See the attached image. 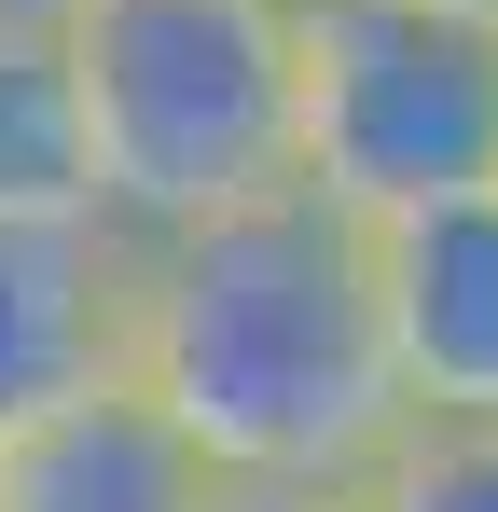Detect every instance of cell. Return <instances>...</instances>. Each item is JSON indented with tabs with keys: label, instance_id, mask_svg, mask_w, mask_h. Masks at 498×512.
<instances>
[{
	"label": "cell",
	"instance_id": "277c9868",
	"mask_svg": "<svg viewBox=\"0 0 498 512\" xmlns=\"http://www.w3.org/2000/svg\"><path fill=\"white\" fill-rule=\"evenodd\" d=\"M139 333V236L111 208H0V443L111 388Z\"/></svg>",
	"mask_w": 498,
	"mask_h": 512
},
{
	"label": "cell",
	"instance_id": "5b68a950",
	"mask_svg": "<svg viewBox=\"0 0 498 512\" xmlns=\"http://www.w3.org/2000/svg\"><path fill=\"white\" fill-rule=\"evenodd\" d=\"M374 319L402 416H498V180L374 222Z\"/></svg>",
	"mask_w": 498,
	"mask_h": 512
},
{
	"label": "cell",
	"instance_id": "30bf717a",
	"mask_svg": "<svg viewBox=\"0 0 498 512\" xmlns=\"http://www.w3.org/2000/svg\"><path fill=\"white\" fill-rule=\"evenodd\" d=\"M443 14H471V28H498V0H443Z\"/></svg>",
	"mask_w": 498,
	"mask_h": 512
},
{
	"label": "cell",
	"instance_id": "3957f363",
	"mask_svg": "<svg viewBox=\"0 0 498 512\" xmlns=\"http://www.w3.org/2000/svg\"><path fill=\"white\" fill-rule=\"evenodd\" d=\"M291 167L360 222L485 194L498 28L443 14V0H305L291 14Z\"/></svg>",
	"mask_w": 498,
	"mask_h": 512
},
{
	"label": "cell",
	"instance_id": "8fae6325",
	"mask_svg": "<svg viewBox=\"0 0 498 512\" xmlns=\"http://www.w3.org/2000/svg\"><path fill=\"white\" fill-rule=\"evenodd\" d=\"M291 14H305V0H291Z\"/></svg>",
	"mask_w": 498,
	"mask_h": 512
},
{
	"label": "cell",
	"instance_id": "9c48e42d",
	"mask_svg": "<svg viewBox=\"0 0 498 512\" xmlns=\"http://www.w3.org/2000/svg\"><path fill=\"white\" fill-rule=\"evenodd\" d=\"M208 512H360V485H319V471H222Z\"/></svg>",
	"mask_w": 498,
	"mask_h": 512
},
{
	"label": "cell",
	"instance_id": "52a82bcc",
	"mask_svg": "<svg viewBox=\"0 0 498 512\" xmlns=\"http://www.w3.org/2000/svg\"><path fill=\"white\" fill-rule=\"evenodd\" d=\"M0 208H97V139L56 0H0Z\"/></svg>",
	"mask_w": 498,
	"mask_h": 512
},
{
	"label": "cell",
	"instance_id": "8992f818",
	"mask_svg": "<svg viewBox=\"0 0 498 512\" xmlns=\"http://www.w3.org/2000/svg\"><path fill=\"white\" fill-rule=\"evenodd\" d=\"M208 499H222V457L139 374H111L0 443V512H208Z\"/></svg>",
	"mask_w": 498,
	"mask_h": 512
},
{
	"label": "cell",
	"instance_id": "6da1fadb",
	"mask_svg": "<svg viewBox=\"0 0 498 512\" xmlns=\"http://www.w3.org/2000/svg\"><path fill=\"white\" fill-rule=\"evenodd\" d=\"M125 374L222 471L346 485L402 429V374H388V319H374V222L332 208L319 180H263L208 222L139 236Z\"/></svg>",
	"mask_w": 498,
	"mask_h": 512
},
{
	"label": "cell",
	"instance_id": "ba28073f",
	"mask_svg": "<svg viewBox=\"0 0 498 512\" xmlns=\"http://www.w3.org/2000/svg\"><path fill=\"white\" fill-rule=\"evenodd\" d=\"M346 485L360 512H498V416H402Z\"/></svg>",
	"mask_w": 498,
	"mask_h": 512
},
{
	"label": "cell",
	"instance_id": "7a4b0ae2",
	"mask_svg": "<svg viewBox=\"0 0 498 512\" xmlns=\"http://www.w3.org/2000/svg\"><path fill=\"white\" fill-rule=\"evenodd\" d=\"M97 139V208L125 236L208 222L291 167V0H56Z\"/></svg>",
	"mask_w": 498,
	"mask_h": 512
}]
</instances>
